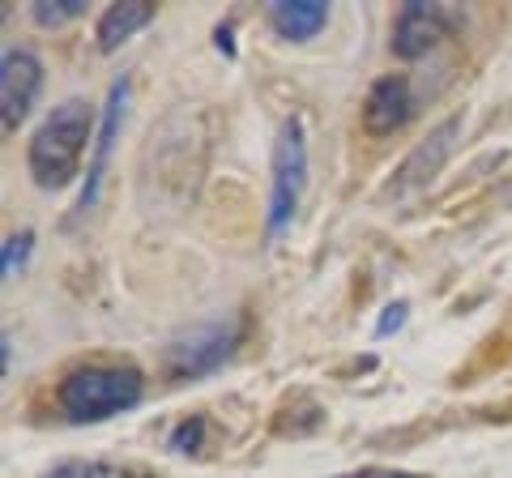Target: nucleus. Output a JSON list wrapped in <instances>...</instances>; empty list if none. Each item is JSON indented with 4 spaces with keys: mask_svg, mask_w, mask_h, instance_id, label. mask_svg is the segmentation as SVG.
Segmentation results:
<instances>
[{
    "mask_svg": "<svg viewBox=\"0 0 512 478\" xmlns=\"http://www.w3.org/2000/svg\"><path fill=\"white\" fill-rule=\"evenodd\" d=\"M146 393L137 368H73L60 380V410L69 423H103L133 410Z\"/></svg>",
    "mask_w": 512,
    "mask_h": 478,
    "instance_id": "nucleus-2",
    "label": "nucleus"
},
{
    "mask_svg": "<svg viewBox=\"0 0 512 478\" xmlns=\"http://www.w3.org/2000/svg\"><path fill=\"white\" fill-rule=\"evenodd\" d=\"M239 346V321H210V325H197L171 338L167 346V372L175 380H201L218 372L222 363L235 355Z\"/></svg>",
    "mask_w": 512,
    "mask_h": 478,
    "instance_id": "nucleus-4",
    "label": "nucleus"
},
{
    "mask_svg": "<svg viewBox=\"0 0 512 478\" xmlns=\"http://www.w3.org/2000/svg\"><path fill=\"white\" fill-rule=\"evenodd\" d=\"M448 30H453L448 9L423 5V0H410V5H402V13H397L389 47H393L397 60H419V56H427L431 47H436L448 35Z\"/></svg>",
    "mask_w": 512,
    "mask_h": 478,
    "instance_id": "nucleus-7",
    "label": "nucleus"
},
{
    "mask_svg": "<svg viewBox=\"0 0 512 478\" xmlns=\"http://www.w3.org/2000/svg\"><path fill=\"white\" fill-rule=\"evenodd\" d=\"M457 137H461V116L440 120L436 129L427 133V141H419V146L406 154V163L397 167L393 184H389V197H406V193H414V188H423V184L436 180L440 167H444L448 158H453V150H457Z\"/></svg>",
    "mask_w": 512,
    "mask_h": 478,
    "instance_id": "nucleus-6",
    "label": "nucleus"
},
{
    "mask_svg": "<svg viewBox=\"0 0 512 478\" xmlns=\"http://www.w3.org/2000/svg\"><path fill=\"white\" fill-rule=\"evenodd\" d=\"M414 116V94L410 82L402 73H389L367 90V103H363V129L372 137H393L397 129H406Z\"/></svg>",
    "mask_w": 512,
    "mask_h": 478,
    "instance_id": "nucleus-9",
    "label": "nucleus"
},
{
    "mask_svg": "<svg viewBox=\"0 0 512 478\" xmlns=\"http://www.w3.org/2000/svg\"><path fill=\"white\" fill-rule=\"evenodd\" d=\"M406 312H410V304H406V299H393V304L384 308V316L376 321V338H389V333H397V329H402V325H406Z\"/></svg>",
    "mask_w": 512,
    "mask_h": 478,
    "instance_id": "nucleus-16",
    "label": "nucleus"
},
{
    "mask_svg": "<svg viewBox=\"0 0 512 478\" xmlns=\"http://www.w3.org/2000/svg\"><path fill=\"white\" fill-rule=\"evenodd\" d=\"M43 90V60L30 47H9L0 56V129L18 133Z\"/></svg>",
    "mask_w": 512,
    "mask_h": 478,
    "instance_id": "nucleus-5",
    "label": "nucleus"
},
{
    "mask_svg": "<svg viewBox=\"0 0 512 478\" xmlns=\"http://www.w3.org/2000/svg\"><path fill=\"white\" fill-rule=\"evenodd\" d=\"M154 22V5H146V0H120V5L103 9L99 18V30H94V39H99V52L111 56L120 52V47L137 35V30H146Z\"/></svg>",
    "mask_w": 512,
    "mask_h": 478,
    "instance_id": "nucleus-11",
    "label": "nucleus"
},
{
    "mask_svg": "<svg viewBox=\"0 0 512 478\" xmlns=\"http://www.w3.org/2000/svg\"><path fill=\"white\" fill-rule=\"evenodd\" d=\"M329 22V5L325 0H274L269 5V26L274 35L291 39V43H308L316 39Z\"/></svg>",
    "mask_w": 512,
    "mask_h": 478,
    "instance_id": "nucleus-10",
    "label": "nucleus"
},
{
    "mask_svg": "<svg viewBox=\"0 0 512 478\" xmlns=\"http://www.w3.org/2000/svg\"><path fill=\"white\" fill-rule=\"evenodd\" d=\"M303 184H308V137H303V120H282L274 141V180H269V235L291 227L299 210Z\"/></svg>",
    "mask_w": 512,
    "mask_h": 478,
    "instance_id": "nucleus-3",
    "label": "nucleus"
},
{
    "mask_svg": "<svg viewBox=\"0 0 512 478\" xmlns=\"http://www.w3.org/2000/svg\"><path fill=\"white\" fill-rule=\"evenodd\" d=\"M333 478H427V474H410V470H393V466H359V470L333 474Z\"/></svg>",
    "mask_w": 512,
    "mask_h": 478,
    "instance_id": "nucleus-17",
    "label": "nucleus"
},
{
    "mask_svg": "<svg viewBox=\"0 0 512 478\" xmlns=\"http://www.w3.org/2000/svg\"><path fill=\"white\" fill-rule=\"evenodd\" d=\"M214 43H218L222 56H235V30H231V22H222V26L214 30Z\"/></svg>",
    "mask_w": 512,
    "mask_h": 478,
    "instance_id": "nucleus-18",
    "label": "nucleus"
},
{
    "mask_svg": "<svg viewBox=\"0 0 512 478\" xmlns=\"http://www.w3.org/2000/svg\"><path fill=\"white\" fill-rule=\"evenodd\" d=\"M30 244H35V235L30 231H18V235L5 239V252H0V274H5V282H13L22 274V265L30 257Z\"/></svg>",
    "mask_w": 512,
    "mask_h": 478,
    "instance_id": "nucleus-13",
    "label": "nucleus"
},
{
    "mask_svg": "<svg viewBox=\"0 0 512 478\" xmlns=\"http://www.w3.org/2000/svg\"><path fill=\"white\" fill-rule=\"evenodd\" d=\"M13 372V333H5V376Z\"/></svg>",
    "mask_w": 512,
    "mask_h": 478,
    "instance_id": "nucleus-20",
    "label": "nucleus"
},
{
    "mask_svg": "<svg viewBox=\"0 0 512 478\" xmlns=\"http://www.w3.org/2000/svg\"><path fill=\"white\" fill-rule=\"evenodd\" d=\"M201 440H205V419H197V414H192V419H184V423L167 436V449H171V453H197Z\"/></svg>",
    "mask_w": 512,
    "mask_h": 478,
    "instance_id": "nucleus-14",
    "label": "nucleus"
},
{
    "mask_svg": "<svg viewBox=\"0 0 512 478\" xmlns=\"http://www.w3.org/2000/svg\"><path fill=\"white\" fill-rule=\"evenodd\" d=\"M82 13H86V0H39V5H35V22L43 30H56L64 22L82 18Z\"/></svg>",
    "mask_w": 512,
    "mask_h": 478,
    "instance_id": "nucleus-12",
    "label": "nucleus"
},
{
    "mask_svg": "<svg viewBox=\"0 0 512 478\" xmlns=\"http://www.w3.org/2000/svg\"><path fill=\"white\" fill-rule=\"evenodd\" d=\"M124 107H128V77H116V82H111V94H107V107H103V129H99V141H94V158L86 167V188H82V197H77V218H86L94 205H99L107 158H111V146H116L120 124H124Z\"/></svg>",
    "mask_w": 512,
    "mask_h": 478,
    "instance_id": "nucleus-8",
    "label": "nucleus"
},
{
    "mask_svg": "<svg viewBox=\"0 0 512 478\" xmlns=\"http://www.w3.org/2000/svg\"><path fill=\"white\" fill-rule=\"evenodd\" d=\"M90 129H94V116H90V103L82 99H64L47 111V120L39 124V133L30 137V150H26V167L39 188L56 193V188L77 180L82 154L90 146Z\"/></svg>",
    "mask_w": 512,
    "mask_h": 478,
    "instance_id": "nucleus-1",
    "label": "nucleus"
},
{
    "mask_svg": "<svg viewBox=\"0 0 512 478\" xmlns=\"http://www.w3.org/2000/svg\"><path fill=\"white\" fill-rule=\"evenodd\" d=\"M82 478H154L137 466H120V461H82Z\"/></svg>",
    "mask_w": 512,
    "mask_h": 478,
    "instance_id": "nucleus-15",
    "label": "nucleus"
},
{
    "mask_svg": "<svg viewBox=\"0 0 512 478\" xmlns=\"http://www.w3.org/2000/svg\"><path fill=\"white\" fill-rule=\"evenodd\" d=\"M47 478H82V461H64V466H56Z\"/></svg>",
    "mask_w": 512,
    "mask_h": 478,
    "instance_id": "nucleus-19",
    "label": "nucleus"
}]
</instances>
